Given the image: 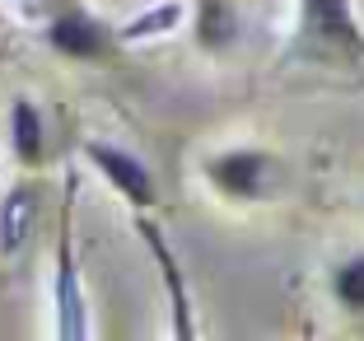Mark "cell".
Wrapping results in <instances>:
<instances>
[{
  "label": "cell",
  "mask_w": 364,
  "mask_h": 341,
  "mask_svg": "<svg viewBox=\"0 0 364 341\" xmlns=\"http://www.w3.org/2000/svg\"><path fill=\"white\" fill-rule=\"evenodd\" d=\"M75 192H80V173H70L61 196V220H56V276H52L56 337L61 341L89 337V304H85V285H80V267H75Z\"/></svg>",
  "instance_id": "obj_1"
},
{
  "label": "cell",
  "mask_w": 364,
  "mask_h": 341,
  "mask_svg": "<svg viewBox=\"0 0 364 341\" xmlns=\"http://www.w3.org/2000/svg\"><path fill=\"white\" fill-rule=\"evenodd\" d=\"M299 47L327 56H364V33L350 0H299Z\"/></svg>",
  "instance_id": "obj_2"
},
{
  "label": "cell",
  "mask_w": 364,
  "mask_h": 341,
  "mask_svg": "<svg viewBox=\"0 0 364 341\" xmlns=\"http://www.w3.org/2000/svg\"><path fill=\"white\" fill-rule=\"evenodd\" d=\"M85 159L94 164V173L127 206H136V211H154L159 192H154V173L145 169L140 154H131V149H122V145H107V140H85Z\"/></svg>",
  "instance_id": "obj_3"
},
{
  "label": "cell",
  "mask_w": 364,
  "mask_h": 341,
  "mask_svg": "<svg viewBox=\"0 0 364 341\" xmlns=\"http://www.w3.org/2000/svg\"><path fill=\"white\" fill-rule=\"evenodd\" d=\"M43 38H47L52 52L70 56V61H107V56L117 52V43H122L117 33L107 28L98 14H89V10H61V14H52L47 28H43Z\"/></svg>",
  "instance_id": "obj_4"
},
{
  "label": "cell",
  "mask_w": 364,
  "mask_h": 341,
  "mask_svg": "<svg viewBox=\"0 0 364 341\" xmlns=\"http://www.w3.org/2000/svg\"><path fill=\"white\" fill-rule=\"evenodd\" d=\"M205 178L225 196H234V201H252V196L267 192L271 159L262 149H225V154H210L205 159Z\"/></svg>",
  "instance_id": "obj_5"
},
{
  "label": "cell",
  "mask_w": 364,
  "mask_h": 341,
  "mask_svg": "<svg viewBox=\"0 0 364 341\" xmlns=\"http://www.w3.org/2000/svg\"><path fill=\"white\" fill-rule=\"evenodd\" d=\"M10 149L23 169H38L47 159V122L38 112V103L23 94L10 103Z\"/></svg>",
  "instance_id": "obj_6"
},
{
  "label": "cell",
  "mask_w": 364,
  "mask_h": 341,
  "mask_svg": "<svg viewBox=\"0 0 364 341\" xmlns=\"http://www.w3.org/2000/svg\"><path fill=\"white\" fill-rule=\"evenodd\" d=\"M136 229H140V238L150 243V253H154V262L164 267V280H168V299H173V318H178V337H192V309H187V285H182V271H178V262H173V253H168V238L154 229V220L145 211H136Z\"/></svg>",
  "instance_id": "obj_7"
},
{
  "label": "cell",
  "mask_w": 364,
  "mask_h": 341,
  "mask_svg": "<svg viewBox=\"0 0 364 341\" xmlns=\"http://www.w3.org/2000/svg\"><path fill=\"white\" fill-rule=\"evenodd\" d=\"M33 224H38V192H33V182H19L0 201V253H19L28 243Z\"/></svg>",
  "instance_id": "obj_8"
},
{
  "label": "cell",
  "mask_w": 364,
  "mask_h": 341,
  "mask_svg": "<svg viewBox=\"0 0 364 341\" xmlns=\"http://www.w3.org/2000/svg\"><path fill=\"white\" fill-rule=\"evenodd\" d=\"M238 38V10L234 0H201L196 5V43L205 52H225Z\"/></svg>",
  "instance_id": "obj_9"
},
{
  "label": "cell",
  "mask_w": 364,
  "mask_h": 341,
  "mask_svg": "<svg viewBox=\"0 0 364 341\" xmlns=\"http://www.w3.org/2000/svg\"><path fill=\"white\" fill-rule=\"evenodd\" d=\"M182 23V0H164V5H154V10L136 14L131 23H122L117 38L122 43H145V38H154V33H168Z\"/></svg>",
  "instance_id": "obj_10"
},
{
  "label": "cell",
  "mask_w": 364,
  "mask_h": 341,
  "mask_svg": "<svg viewBox=\"0 0 364 341\" xmlns=\"http://www.w3.org/2000/svg\"><path fill=\"white\" fill-rule=\"evenodd\" d=\"M332 285H336V299H341L346 309H364V253L346 257L341 267H336Z\"/></svg>",
  "instance_id": "obj_11"
}]
</instances>
